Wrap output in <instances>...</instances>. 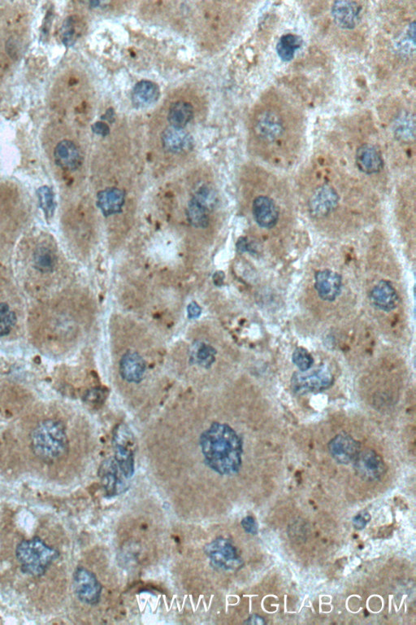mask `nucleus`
I'll return each mask as SVG.
<instances>
[{
    "label": "nucleus",
    "instance_id": "f257e3e1",
    "mask_svg": "<svg viewBox=\"0 0 416 625\" xmlns=\"http://www.w3.org/2000/svg\"><path fill=\"white\" fill-rule=\"evenodd\" d=\"M4 577L17 593L34 606L55 602V583L62 553L55 532L38 528L32 533H16L1 553Z\"/></svg>",
    "mask_w": 416,
    "mask_h": 625
},
{
    "label": "nucleus",
    "instance_id": "f03ea898",
    "mask_svg": "<svg viewBox=\"0 0 416 625\" xmlns=\"http://www.w3.org/2000/svg\"><path fill=\"white\" fill-rule=\"evenodd\" d=\"M204 462L220 476H233L242 468L243 443L230 425L215 422L199 438Z\"/></svg>",
    "mask_w": 416,
    "mask_h": 625
},
{
    "label": "nucleus",
    "instance_id": "7ed1b4c3",
    "mask_svg": "<svg viewBox=\"0 0 416 625\" xmlns=\"http://www.w3.org/2000/svg\"><path fill=\"white\" fill-rule=\"evenodd\" d=\"M28 446L38 463L55 466L61 462L70 451L65 424L57 419L43 420L31 431Z\"/></svg>",
    "mask_w": 416,
    "mask_h": 625
},
{
    "label": "nucleus",
    "instance_id": "20e7f679",
    "mask_svg": "<svg viewBox=\"0 0 416 625\" xmlns=\"http://www.w3.org/2000/svg\"><path fill=\"white\" fill-rule=\"evenodd\" d=\"M113 447L114 459L125 478L130 479L134 474L136 441L127 425H118L114 431Z\"/></svg>",
    "mask_w": 416,
    "mask_h": 625
},
{
    "label": "nucleus",
    "instance_id": "39448f33",
    "mask_svg": "<svg viewBox=\"0 0 416 625\" xmlns=\"http://www.w3.org/2000/svg\"><path fill=\"white\" fill-rule=\"evenodd\" d=\"M204 550L210 565L219 571H235L242 565L237 548L229 539L216 538L206 545Z\"/></svg>",
    "mask_w": 416,
    "mask_h": 625
},
{
    "label": "nucleus",
    "instance_id": "423d86ee",
    "mask_svg": "<svg viewBox=\"0 0 416 625\" xmlns=\"http://www.w3.org/2000/svg\"><path fill=\"white\" fill-rule=\"evenodd\" d=\"M333 383L331 371L324 365L311 371L296 372L292 379V389L299 395L319 393L331 387Z\"/></svg>",
    "mask_w": 416,
    "mask_h": 625
},
{
    "label": "nucleus",
    "instance_id": "0eeeda50",
    "mask_svg": "<svg viewBox=\"0 0 416 625\" xmlns=\"http://www.w3.org/2000/svg\"><path fill=\"white\" fill-rule=\"evenodd\" d=\"M73 590L76 599L84 605L98 604L102 585L95 573L83 566H78L73 572Z\"/></svg>",
    "mask_w": 416,
    "mask_h": 625
},
{
    "label": "nucleus",
    "instance_id": "6e6552de",
    "mask_svg": "<svg viewBox=\"0 0 416 625\" xmlns=\"http://www.w3.org/2000/svg\"><path fill=\"white\" fill-rule=\"evenodd\" d=\"M101 485L108 498L121 495L129 488L125 477L119 468L115 459L108 458L102 462L99 469Z\"/></svg>",
    "mask_w": 416,
    "mask_h": 625
},
{
    "label": "nucleus",
    "instance_id": "1a4fd4ad",
    "mask_svg": "<svg viewBox=\"0 0 416 625\" xmlns=\"http://www.w3.org/2000/svg\"><path fill=\"white\" fill-rule=\"evenodd\" d=\"M339 196L331 186L319 187L310 197L309 208L312 217L323 219L331 214L338 207Z\"/></svg>",
    "mask_w": 416,
    "mask_h": 625
},
{
    "label": "nucleus",
    "instance_id": "9d476101",
    "mask_svg": "<svg viewBox=\"0 0 416 625\" xmlns=\"http://www.w3.org/2000/svg\"><path fill=\"white\" fill-rule=\"evenodd\" d=\"M354 463L357 474L364 480H378L385 473L384 460L373 450L361 451Z\"/></svg>",
    "mask_w": 416,
    "mask_h": 625
},
{
    "label": "nucleus",
    "instance_id": "9b49d317",
    "mask_svg": "<svg viewBox=\"0 0 416 625\" xmlns=\"http://www.w3.org/2000/svg\"><path fill=\"white\" fill-rule=\"evenodd\" d=\"M329 451L336 461L341 464L354 462L361 452V445L347 434L337 435L330 441Z\"/></svg>",
    "mask_w": 416,
    "mask_h": 625
},
{
    "label": "nucleus",
    "instance_id": "f8f14e48",
    "mask_svg": "<svg viewBox=\"0 0 416 625\" xmlns=\"http://www.w3.org/2000/svg\"><path fill=\"white\" fill-rule=\"evenodd\" d=\"M255 221L262 229L275 227L280 217V211L272 198L266 196L256 197L252 204Z\"/></svg>",
    "mask_w": 416,
    "mask_h": 625
},
{
    "label": "nucleus",
    "instance_id": "ddd939ff",
    "mask_svg": "<svg viewBox=\"0 0 416 625\" xmlns=\"http://www.w3.org/2000/svg\"><path fill=\"white\" fill-rule=\"evenodd\" d=\"M255 129L259 137L269 143L281 138L284 132L282 118L272 111L262 112L256 120Z\"/></svg>",
    "mask_w": 416,
    "mask_h": 625
},
{
    "label": "nucleus",
    "instance_id": "4468645a",
    "mask_svg": "<svg viewBox=\"0 0 416 625\" xmlns=\"http://www.w3.org/2000/svg\"><path fill=\"white\" fill-rule=\"evenodd\" d=\"M146 370V362L137 352H127L119 361V374L128 383L139 384L144 378Z\"/></svg>",
    "mask_w": 416,
    "mask_h": 625
},
{
    "label": "nucleus",
    "instance_id": "2eb2a0df",
    "mask_svg": "<svg viewBox=\"0 0 416 625\" xmlns=\"http://www.w3.org/2000/svg\"><path fill=\"white\" fill-rule=\"evenodd\" d=\"M343 286L341 277L332 271H319L315 276V288L319 297L326 301L338 298Z\"/></svg>",
    "mask_w": 416,
    "mask_h": 625
},
{
    "label": "nucleus",
    "instance_id": "dca6fc26",
    "mask_svg": "<svg viewBox=\"0 0 416 625\" xmlns=\"http://www.w3.org/2000/svg\"><path fill=\"white\" fill-rule=\"evenodd\" d=\"M361 7L356 2L337 1L333 4L331 14L336 24L345 30H351L360 20Z\"/></svg>",
    "mask_w": 416,
    "mask_h": 625
},
{
    "label": "nucleus",
    "instance_id": "f3484780",
    "mask_svg": "<svg viewBox=\"0 0 416 625\" xmlns=\"http://www.w3.org/2000/svg\"><path fill=\"white\" fill-rule=\"evenodd\" d=\"M55 162L60 168L65 170L78 169L82 166V157L78 146L70 140H62L54 150Z\"/></svg>",
    "mask_w": 416,
    "mask_h": 625
},
{
    "label": "nucleus",
    "instance_id": "a211bd4d",
    "mask_svg": "<svg viewBox=\"0 0 416 625\" xmlns=\"http://www.w3.org/2000/svg\"><path fill=\"white\" fill-rule=\"evenodd\" d=\"M370 300L375 308L385 312L394 310L400 303L395 288L387 280L380 281L373 288Z\"/></svg>",
    "mask_w": 416,
    "mask_h": 625
},
{
    "label": "nucleus",
    "instance_id": "6ab92c4d",
    "mask_svg": "<svg viewBox=\"0 0 416 625\" xmlns=\"http://www.w3.org/2000/svg\"><path fill=\"white\" fill-rule=\"evenodd\" d=\"M164 149L176 154L190 152L193 147V139L184 129L169 127L164 130L161 136Z\"/></svg>",
    "mask_w": 416,
    "mask_h": 625
},
{
    "label": "nucleus",
    "instance_id": "aec40b11",
    "mask_svg": "<svg viewBox=\"0 0 416 625\" xmlns=\"http://www.w3.org/2000/svg\"><path fill=\"white\" fill-rule=\"evenodd\" d=\"M356 163L358 169L364 174H378L383 168V160L380 153L370 145L358 147L356 152Z\"/></svg>",
    "mask_w": 416,
    "mask_h": 625
},
{
    "label": "nucleus",
    "instance_id": "412c9836",
    "mask_svg": "<svg viewBox=\"0 0 416 625\" xmlns=\"http://www.w3.org/2000/svg\"><path fill=\"white\" fill-rule=\"evenodd\" d=\"M98 206L105 216H111L122 211L125 201V193L119 189H107L98 194Z\"/></svg>",
    "mask_w": 416,
    "mask_h": 625
},
{
    "label": "nucleus",
    "instance_id": "4be33fe9",
    "mask_svg": "<svg viewBox=\"0 0 416 625\" xmlns=\"http://www.w3.org/2000/svg\"><path fill=\"white\" fill-rule=\"evenodd\" d=\"M159 88L151 81H141L136 84L133 90V103L139 107H144L155 104L159 98Z\"/></svg>",
    "mask_w": 416,
    "mask_h": 625
},
{
    "label": "nucleus",
    "instance_id": "5701e85b",
    "mask_svg": "<svg viewBox=\"0 0 416 625\" xmlns=\"http://www.w3.org/2000/svg\"><path fill=\"white\" fill-rule=\"evenodd\" d=\"M210 209L208 204L193 196L186 210L188 220L196 229H206L210 223Z\"/></svg>",
    "mask_w": 416,
    "mask_h": 625
},
{
    "label": "nucleus",
    "instance_id": "b1692460",
    "mask_svg": "<svg viewBox=\"0 0 416 625\" xmlns=\"http://www.w3.org/2000/svg\"><path fill=\"white\" fill-rule=\"evenodd\" d=\"M193 109L190 103L185 101L175 102L171 105L169 112L170 127L184 129L193 118Z\"/></svg>",
    "mask_w": 416,
    "mask_h": 625
},
{
    "label": "nucleus",
    "instance_id": "393cba45",
    "mask_svg": "<svg viewBox=\"0 0 416 625\" xmlns=\"http://www.w3.org/2000/svg\"><path fill=\"white\" fill-rule=\"evenodd\" d=\"M302 44H303V39L299 36L292 35V33L283 36L279 39L277 45V52L279 58L286 62L292 61L294 58L296 51L301 48Z\"/></svg>",
    "mask_w": 416,
    "mask_h": 625
},
{
    "label": "nucleus",
    "instance_id": "a878e982",
    "mask_svg": "<svg viewBox=\"0 0 416 625\" xmlns=\"http://www.w3.org/2000/svg\"><path fill=\"white\" fill-rule=\"evenodd\" d=\"M33 261L34 267L39 272L50 273L55 266V254L47 246L38 247L33 253Z\"/></svg>",
    "mask_w": 416,
    "mask_h": 625
},
{
    "label": "nucleus",
    "instance_id": "bb28decb",
    "mask_svg": "<svg viewBox=\"0 0 416 625\" xmlns=\"http://www.w3.org/2000/svg\"><path fill=\"white\" fill-rule=\"evenodd\" d=\"M394 132L397 137L404 141L415 138V118L411 113L404 112L398 116L395 122Z\"/></svg>",
    "mask_w": 416,
    "mask_h": 625
},
{
    "label": "nucleus",
    "instance_id": "cd10ccee",
    "mask_svg": "<svg viewBox=\"0 0 416 625\" xmlns=\"http://www.w3.org/2000/svg\"><path fill=\"white\" fill-rule=\"evenodd\" d=\"M216 351L207 344L198 343L195 346V350L192 352L191 359L193 363L201 366L204 368L212 367L215 360Z\"/></svg>",
    "mask_w": 416,
    "mask_h": 625
},
{
    "label": "nucleus",
    "instance_id": "c85d7f7f",
    "mask_svg": "<svg viewBox=\"0 0 416 625\" xmlns=\"http://www.w3.org/2000/svg\"><path fill=\"white\" fill-rule=\"evenodd\" d=\"M39 206L42 209L45 217L48 219L53 217L55 203L53 191L50 187L43 186L40 187L37 191Z\"/></svg>",
    "mask_w": 416,
    "mask_h": 625
},
{
    "label": "nucleus",
    "instance_id": "c756f323",
    "mask_svg": "<svg viewBox=\"0 0 416 625\" xmlns=\"http://www.w3.org/2000/svg\"><path fill=\"white\" fill-rule=\"evenodd\" d=\"M16 316L9 305L0 304V337L7 336L16 325Z\"/></svg>",
    "mask_w": 416,
    "mask_h": 625
},
{
    "label": "nucleus",
    "instance_id": "7c9ffc66",
    "mask_svg": "<svg viewBox=\"0 0 416 625\" xmlns=\"http://www.w3.org/2000/svg\"><path fill=\"white\" fill-rule=\"evenodd\" d=\"M294 364L297 367L300 372L309 370L313 364L311 355L304 348L295 350L292 355Z\"/></svg>",
    "mask_w": 416,
    "mask_h": 625
},
{
    "label": "nucleus",
    "instance_id": "2f4dec72",
    "mask_svg": "<svg viewBox=\"0 0 416 625\" xmlns=\"http://www.w3.org/2000/svg\"><path fill=\"white\" fill-rule=\"evenodd\" d=\"M76 31L74 28V20L72 18L68 19L62 27L61 37L63 43L66 46H72L75 42Z\"/></svg>",
    "mask_w": 416,
    "mask_h": 625
},
{
    "label": "nucleus",
    "instance_id": "473e14b6",
    "mask_svg": "<svg viewBox=\"0 0 416 625\" xmlns=\"http://www.w3.org/2000/svg\"><path fill=\"white\" fill-rule=\"evenodd\" d=\"M243 530L252 535H256L258 532V525L252 516H247L242 521Z\"/></svg>",
    "mask_w": 416,
    "mask_h": 625
},
{
    "label": "nucleus",
    "instance_id": "72a5a7b5",
    "mask_svg": "<svg viewBox=\"0 0 416 625\" xmlns=\"http://www.w3.org/2000/svg\"><path fill=\"white\" fill-rule=\"evenodd\" d=\"M188 317L191 320H196L201 315L202 309L196 303H192L187 308Z\"/></svg>",
    "mask_w": 416,
    "mask_h": 625
},
{
    "label": "nucleus",
    "instance_id": "f704fd0d",
    "mask_svg": "<svg viewBox=\"0 0 416 625\" xmlns=\"http://www.w3.org/2000/svg\"><path fill=\"white\" fill-rule=\"evenodd\" d=\"M92 130L95 134L102 136H106L110 132V127L104 122H96L93 125Z\"/></svg>",
    "mask_w": 416,
    "mask_h": 625
},
{
    "label": "nucleus",
    "instance_id": "c9c22d12",
    "mask_svg": "<svg viewBox=\"0 0 416 625\" xmlns=\"http://www.w3.org/2000/svg\"><path fill=\"white\" fill-rule=\"evenodd\" d=\"M368 522L366 516L358 515L353 519V525H354L356 530H363V527H366Z\"/></svg>",
    "mask_w": 416,
    "mask_h": 625
},
{
    "label": "nucleus",
    "instance_id": "e433bc0d",
    "mask_svg": "<svg viewBox=\"0 0 416 625\" xmlns=\"http://www.w3.org/2000/svg\"><path fill=\"white\" fill-rule=\"evenodd\" d=\"M245 624L261 625V624H265V619L263 618H262L259 616L254 615L252 617L249 618L248 621L245 622Z\"/></svg>",
    "mask_w": 416,
    "mask_h": 625
}]
</instances>
